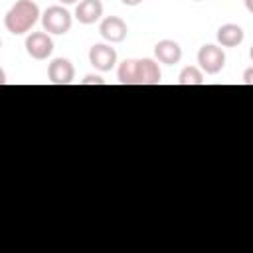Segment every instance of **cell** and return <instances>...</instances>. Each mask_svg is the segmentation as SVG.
<instances>
[{
	"label": "cell",
	"instance_id": "obj_1",
	"mask_svg": "<svg viewBox=\"0 0 253 253\" xmlns=\"http://www.w3.org/2000/svg\"><path fill=\"white\" fill-rule=\"evenodd\" d=\"M38 20H40V6L34 0H16V4L4 16V26L10 34L22 36L30 32Z\"/></svg>",
	"mask_w": 253,
	"mask_h": 253
},
{
	"label": "cell",
	"instance_id": "obj_2",
	"mask_svg": "<svg viewBox=\"0 0 253 253\" xmlns=\"http://www.w3.org/2000/svg\"><path fill=\"white\" fill-rule=\"evenodd\" d=\"M71 24H73V18L63 6H49L42 14V26H43V32L47 34L63 36L71 30Z\"/></svg>",
	"mask_w": 253,
	"mask_h": 253
},
{
	"label": "cell",
	"instance_id": "obj_3",
	"mask_svg": "<svg viewBox=\"0 0 253 253\" xmlns=\"http://www.w3.org/2000/svg\"><path fill=\"white\" fill-rule=\"evenodd\" d=\"M198 63H200V69L204 73L215 75L225 67V53H223V49L219 45L206 43L198 51Z\"/></svg>",
	"mask_w": 253,
	"mask_h": 253
},
{
	"label": "cell",
	"instance_id": "obj_4",
	"mask_svg": "<svg viewBox=\"0 0 253 253\" xmlns=\"http://www.w3.org/2000/svg\"><path fill=\"white\" fill-rule=\"evenodd\" d=\"M24 47H26L30 57H34L38 61H43L53 53V40L47 32H32L26 38Z\"/></svg>",
	"mask_w": 253,
	"mask_h": 253
},
{
	"label": "cell",
	"instance_id": "obj_5",
	"mask_svg": "<svg viewBox=\"0 0 253 253\" xmlns=\"http://www.w3.org/2000/svg\"><path fill=\"white\" fill-rule=\"evenodd\" d=\"M89 63L97 71H101V73L111 71L117 65V51H115V47H111L109 43H95V45H91V49H89Z\"/></svg>",
	"mask_w": 253,
	"mask_h": 253
},
{
	"label": "cell",
	"instance_id": "obj_6",
	"mask_svg": "<svg viewBox=\"0 0 253 253\" xmlns=\"http://www.w3.org/2000/svg\"><path fill=\"white\" fill-rule=\"evenodd\" d=\"M47 79L53 85H69L75 79V67L67 57H55L47 65Z\"/></svg>",
	"mask_w": 253,
	"mask_h": 253
},
{
	"label": "cell",
	"instance_id": "obj_7",
	"mask_svg": "<svg viewBox=\"0 0 253 253\" xmlns=\"http://www.w3.org/2000/svg\"><path fill=\"white\" fill-rule=\"evenodd\" d=\"M99 34L109 43H121L126 38L128 28H126V24H125L123 18H119V16H107L99 24Z\"/></svg>",
	"mask_w": 253,
	"mask_h": 253
},
{
	"label": "cell",
	"instance_id": "obj_8",
	"mask_svg": "<svg viewBox=\"0 0 253 253\" xmlns=\"http://www.w3.org/2000/svg\"><path fill=\"white\" fill-rule=\"evenodd\" d=\"M103 18V2L101 0H81L75 6V20L79 24L91 26Z\"/></svg>",
	"mask_w": 253,
	"mask_h": 253
},
{
	"label": "cell",
	"instance_id": "obj_9",
	"mask_svg": "<svg viewBox=\"0 0 253 253\" xmlns=\"http://www.w3.org/2000/svg\"><path fill=\"white\" fill-rule=\"evenodd\" d=\"M154 57L164 65H174L182 59V47L174 40H160L154 45Z\"/></svg>",
	"mask_w": 253,
	"mask_h": 253
},
{
	"label": "cell",
	"instance_id": "obj_10",
	"mask_svg": "<svg viewBox=\"0 0 253 253\" xmlns=\"http://www.w3.org/2000/svg\"><path fill=\"white\" fill-rule=\"evenodd\" d=\"M215 38H217V43L221 47H237L245 40V32L237 24H223L217 28Z\"/></svg>",
	"mask_w": 253,
	"mask_h": 253
},
{
	"label": "cell",
	"instance_id": "obj_11",
	"mask_svg": "<svg viewBox=\"0 0 253 253\" xmlns=\"http://www.w3.org/2000/svg\"><path fill=\"white\" fill-rule=\"evenodd\" d=\"M138 73H140V85H158L162 81V71L158 63L150 57L138 59Z\"/></svg>",
	"mask_w": 253,
	"mask_h": 253
},
{
	"label": "cell",
	"instance_id": "obj_12",
	"mask_svg": "<svg viewBox=\"0 0 253 253\" xmlns=\"http://www.w3.org/2000/svg\"><path fill=\"white\" fill-rule=\"evenodd\" d=\"M117 77L123 85H140L138 59H125L117 69Z\"/></svg>",
	"mask_w": 253,
	"mask_h": 253
},
{
	"label": "cell",
	"instance_id": "obj_13",
	"mask_svg": "<svg viewBox=\"0 0 253 253\" xmlns=\"http://www.w3.org/2000/svg\"><path fill=\"white\" fill-rule=\"evenodd\" d=\"M180 85H202L204 83V71L196 65H186L178 75Z\"/></svg>",
	"mask_w": 253,
	"mask_h": 253
},
{
	"label": "cell",
	"instance_id": "obj_14",
	"mask_svg": "<svg viewBox=\"0 0 253 253\" xmlns=\"http://www.w3.org/2000/svg\"><path fill=\"white\" fill-rule=\"evenodd\" d=\"M81 85H105V79L101 75H95V73H89L81 79Z\"/></svg>",
	"mask_w": 253,
	"mask_h": 253
},
{
	"label": "cell",
	"instance_id": "obj_15",
	"mask_svg": "<svg viewBox=\"0 0 253 253\" xmlns=\"http://www.w3.org/2000/svg\"><path fill=\"white\" fill-rule=\"evenodd\" d=\"M243 83L245 85H253V67H247L243 71Z\"/></svg>",
	"mask_w": 253,
	"mask_h": 253
},
{
	"label": "cell",
	"instance_id": "obj_16",
	"mask_svg": "<svg viewBox=\"0 0 253 253\" xmlns=\"http://www.w3.org/2000/svg\"><path fill=\"white\" fill-rule=\"evenodd\" d=\"M125 6H138V4H142V0H121Z\"/></svg>",
	"mask_w": 253,
	"mask_h": 253
},
{
	"label": "cell",
	"instance_id": "obj_17",
	"mask_svg": "<svg viewBox=\"0 0 253 253\" xmlns=\"http://www.w3.org/2000/svg\"><path fill=\"white\" fill-rule=\"evenodd\" d=\"M245 2V8H247V12H251L253 14V0H243Z\"/></svg>",
	"mask_w": 253,
	"mask_h": 253
},
{
	"label": "cell",
	"instance_id": "obj_18",
	"mask_svg": "<svg viewBox=\"0 0 253 253\" xmlns=\"http://www.w3.org/2000/svg\"><path fill=\"white\" fill-rule=\"evenodd\" d=\"M59 2H61V4H67V6H69V4H75L77 0H59Z\"/></svg>",
	"mask_w": 253,
	"mask_h": 253
},
{
	"label": "cell",
	"instance_id": "obj_19",
	"mask_svg": "<svg viewBox=\"0 0 253 253\" xmlns=\"http://www.w3.org/2000/svg\"><path fill=\"white\" fill-rule=\"evenodd\" d=\"M249 55H251V59H253V45H251V51H249Z\"/></svg>",
	"mask_w": 253,
	"mask_h": 253
},
{
	"label": "cell",
	"instance_id": "obj_20",
	"mask_svg": "<svg viewBox=\"0 0 253 253\" xmlns=\"http://www.w3.org/2000/svg\"><path fill=\"white\" fill-rule=\"evenodd\" d=\"M194 2H202V0H194Z\"/></svg>",
	"mask_w": 253,
	"mask_h": 253
}]
</instances>
